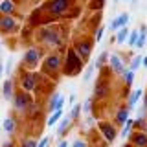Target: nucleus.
<instances>
[{"instance_id":"f8f14e48","label":"nucleus","mask_w":147,"mask_h":147,"mask_svg":"<svg viewBox=\"0 0 147 147\" xmlns=\"http://www.w3.org/2000/svg\"><path fill=\"white\" fill-rule=\"evenodd\" d=\"M42 37H44L42 40H46V42H50V44H53V46H57L59 42H61L59 35L55 33L53 30H44V31H42Z\"/></svg>"},{"instance_id":"c9c22d12","label":"nucleus","mask_w":147,"mask_h":147,"mask_svg":"<svg viewBox=\"0 0 147 147\" xmlns=\"http://www.w3.org/2000/svg\"><path fill=\"white\" fill-rule=\"evenodd\" d=\"M48 142H50L48 138H42V140H40V144L37 145V147H46V145H48Z\"/></svg>"},{"instance_id":"b1692460","label":"nucleus","mask_w":147,"mask_h":147,"mask_svg":"<svg viewBox=\"0 0 147 147\" xmlns=\"http://www.w3.org/2000/svg\"><path fill=\"white\" fill-rule=\"evenodd\" d=\"M138 37H140V30H132L131 33H129V37H127V44L131 46V48H134V46H136Z\"/></svg>"},{"instance_id":"c03bdc74","label":"nucleus","mask_w":147,"mask_h":147,"mask_svg":"<svg viewBox=\"0 0 147 147\" xmlns=\"http://www.w3.org/2000/svg\"><path fill=\"white\" fill-rule=\"evenodd\" d=\"M125 147H134V145H132V144H131V145H125Z\"/></svg>"},{"instance_id":"72a5a7b5","label":"nucleus","mask_w":147,"mask_h":147,"mask_svg":"<svg viewBox=\"0 0 147 147\" xmlns=\"http://www.w3.org/2000/svg\"><path fill=\"white\" fill-rule=\"evenodd\" d=\"M103 31H105V30H103V28H99V30H98V31H96V39H94V40H96V42H99V40H101V37H103Z\"/></svg>"},{"instance_id":"e433bc0d","label":"nucleus","mask_w":147,"mask_h":147,"mask_svg":"<svg viewBox=\"0 0 147 147\" xmlns=\"http://www.w3.org/2000/svg\"><path fill=\"white\" fill-rule=\"evenodd\" d=\"M68 103H70V105H76V94H72L70 98H68Z\"/></svg>"},{"instance_id":"7ed1b4c3","label":"nucleus","mask_w":147,"mask_h":147,"mask_svg":"<svg viewBox=\"0 0 147 147\" xmlns=\"http://www.w3.org/2000/svg\"><path fill=\"white\" fill-rule=\"evenodd\" d=\"M74 50H76V53L79 55V57L83 59V61H86V59L90 57L92 53V42H88V40H77L76 46H74Z\"/></svg>"},{"instance_id":"473e14b6","label":"nucleus","mask_w":147,"mask_h":147,"mask_svg":"<svg viewBox=\"0 0 147 147\" xmlns=\"http://www.w3.org/2000/svg\"><path fill=\"white\" fill-rule=\"evenodd\" d=\"M22 147H37V142L31 140V138H28V140L22 142Z\"/></svg>"},{"instance_id":"4be33fe9","label":"nucleus","mask_w":147,"mask_h":147,"mask_svg":"<svg viewBox=\"0 0 147 147\" xmlns=\"http://www.w3.org/2000/svg\"><path fill=\"white\" fill-rule=\"evenodd\" d=\"M129 112H131V109L129 107H123V109H119L118 110V116H116V119H118V123H125L127 119H129Z\"/></svg>"},{"instance_id":"a18cd8bd","label":"nucleus","mask_w":147,"mask_h":147,"mask_svg":"<svg viewBox=\"0 0 147 147\" xmlns=\"http://www.w3.org/2000/svg\"><path fill=\"white\" fill-rule=\"evenodd\" d=\"M125 2H127V0H125Z\"/></svg>"},{"instance_id":"20e7f679","label":"nucleus","mask_w":147,"mask_h":147,"mask_svg":"<svg viewBox=\"0 0 147 147\" xmlns=\"http://www.w3.org/2000/svg\"><path fill=\"white\" fill-rule=\"evenodd\" d=\"M109 66H110V70H112L114 74H118V76H119V74L123 76V72L127 70L125 64H123V61H121V57H119V55H116V53L109 57Z\"/></svg>"},{"instance_id":"6ab92c4d","label":"nucleus","mask_w":147,"mask_h":147,"mask_svg":"<svg viewBox=\"0 0 147 147\" xmlns=\"http://www.w3.org/2000/svg\"><path fill=\"white\" fill-rule=\"evenodd\" d=\"M2 94L6 99H13V83L11 81H4V86H2Z\"/></svg>"},{"instance_id":"5701e85b","label":"nucleus","mask_w":147,"mask_h":147,"mask_svg":"<svg viewBox=\"0 0 147 147\" xmlns=\"http://www.w3.org/2000/svg\"><path fill=\"white\" fill-rule=\"evenodd\" d=\"M132 125H134V119L129 118L127 121L123 123V129H121V132H119V136H121V138H127V136H129V132H131V129H132Z\"/></svg>"},{"instance_id":"ea45409f","label":"nucleus","mask_w":147,"mask_h":147,"mask_svg":"<svg viewBox=\"0 0 147 147\" xmlns=\"http://www.w3.org/2000/svg\"><path fill=\"white\" fill-rule=\"evenodd\" d=\"M142 63H144V66H147V57H144V59H142Z\"/></svg>"},{"instance_id":"9b49d317","label":"nucleus","mask_w":147,"mask_h":147,"mask_svg":"<svg viewBox=\"0 0 147 147\" xmlns=\"http://www.w3.org/2000/svg\"><path fill=\"white\" fill-rule=\"evenodd\" d=\"M131 142L134 147H147V134L145 132H134L131 136Z\"/></svg>"},{"instance_id":"0eeeda50","label":"nucleus","mask_w":147,"mask_h":147,"mask_svg":"<svg viewBox=\"0 0 147 147\" xmlns=\"http://www.w3.org/2000/svg\"><path fill=\"white\" fill-rule=\"evenodd\" d=\"M57 68H61V57H59L57 53L46 57V61H44V70L46 72H55Z\"/></svg>"},{"instance_id":"2eb2a0df","label":"nucleus","mask_w":147,"mask_h":147,"mask_svg":"<svg viewBox=\"0 0 147 147\" xmlns=\"http://www.w3.org/2000/svg\"><path fill=\"white\" fill-rule=\"evenodd\" d=\"M0 28H2V30H6V31L15 30V18H11L9 15L2 17V18H0Z\"/></svg>"},{"instance_id":"f3484780","label":"nucleus","mask_w":147,"mask_h":147,"mask_svg":"<svg viewBox=\"0 0 147 147\" xmlns=\"http://www.w3.org/2000/svg\"><path fill=\"white\" fill-rule=\"evenodd\" d=\"M107 92H109V85H107V81H99L98 85H96V90H94L96 98H105V96H107Z\"/></svg>"},{"instance_id":"39448f33","label":"nucleus","mask_w":147,"mask_h":147,"mask_svg":"<svg viewBox=\"0 0 147 147\" xmlns=\"http://www.w3.org/2000/svg\"><path fill=\"white\" fill-rule=\"evenodd\" d=\"M129 18H131V15H129L127 11H125V13H121V15H118L112 22H110L109 30H110V31H118L119 28H125V26L129 24Z\"/></svg>"},{"instance_id":"a878e982","label":"nucleus","mask_w":147,"mask_h":147,"mask_svg":"<svg viewBox=\"0 0 147 147\" xmlns=\"http://www.w3.org/2000/svg\"><path fill=\"white\" fill-rule=\"evenodd\" d=\"M145 39H147V28H145V26H142V28H140V37H138V42H136L134 48H144Z\"/></svg>"},{"instance_id":"9d476101","label":"nucleus","mask_w":147,"mask_h":147,"mask_svg":"<svg viewBox=\"0 0 147 147\" xmlns=\"http://www.w3.org/2000/svg\"><path fill=\"white\" fill-rule=\"evenodd\" d=\"M37 83V74H24L22 76V88L24 90H33Z\"/></svg>"},{"instance_id":"a19ab883","label":"nucleus","mask_w":147,"mask_h":147,"mask_svg":"<svg viewBox=\"0 0 147 147\" xmlns=\"http://www.w3.org/2000/svg\"><path fill=\"white\" fill-rule=\"evenodd\" d=\"M144 105H145V109H147V94H145V98H144Z\"/></svg>"},{"instance_id":"37998d69","label":"nucleus","mask_w":147,"mask_h":147,"mask_svg":"<svg viewBox=\"0 0 147 147\" xmlns=\"http://www.w3.org/2000/svg\"><path fill=\"white\" fill-rule=\"evenodd\" d=\"M131 2H132V4H136V2H138V0H131Z\"/></svg>"},{"instance_id":"6e6552de","label":"nucleus","mask_w":147,"mask_h":147,"mask_svg":"<svg viewBox=\"0 0 147 147\" xmlns=\"http://www.w3.org/2000/svg\"><path fill=\"white\" fill-rule=\"evenodd\" d=\"M99 131L103 132V136H105V140L109 142V144H112L114 140H116V129H114L110 123H99Z\"/></svg>"},{"instance_id":"a211bd4d","label":"nucleus","mask_w":147,"mask_h":147,"mask_svg":"<svg viewBox=\"0 0 147 147\" xmlns=\"http://www.w3.org/2000/svg\"><path fill=\"white\" fill-rule=\"evenodd\" d=\"M70 121H72V118H70V116L61 119V123H59V127H57V134H59V136H63L64 132L70 129Z\"/></svg>"},{"instance_id":"aec40b11","label":"nucleus","mask_w":147,"mask_h":147,"mask_svg":"<svg viewBox=\"0 0 147 147\" xmlns=\"http://www.w3.org/2000/svg\"><path fill=\"white\" fill-rule=\"evenodd\" d=\"M140 96H142V88H136L134 92H132L131 96H129V101H127V107L129 109H132L134 105L138 103V99H140Z\"/></svg>"},{"instance_id":"7c9ffc66","label":"nucleus","mask_w":147,"mask_h":147,"mask_svg":"<svg viewBox=\"0 0 147 147\" xmlns=\"http://www.w3.org/2000/svg\"><path fill=\"white\" fill-rule=\"evenodd\" d=\"M79 114H81V105H72L70 118H72V119H76V118H79Z\"/></svg>"},{"instance_id":"f03ea898","label":"nucleus","mask_w":147,"mask_h":147,"mask_svg":"<svg viewBox=\"0 0 147 147\" xmlns=\"http://www.w3.org/2000/svg\"><path fill=\"white\" fill-rule=\"evenodd\" d=\"M70 6H72L70 0H52L48 4V11L52 15H63V13H66L70 9Z\"/></svg>"},{"instance_id":"ddd939ff","label":"nucleus","mask_w":147,"mask_h":147,"mask_svg":"<svg viewBox=\"0 0 147 147\" xmlns=\"http://www.w3.org/2000/svg\"><path fill=\"white\" fill-rule=\"evenodd\" d=\"M39 57H40V53L37 52V50H28L24 53V61L28 64H31V66H35V64L39 63Z\"/></svg>"},{"instance_id":"4c0bfd02","label":"nucleus","mask_w":147,"mask_h":147,"mask_svg":"<svg viewBox=\"0 0 147 147\" xmlns=\"http://www.w3.org/2000/svg\"><path fill=\"white\" fill-rule=\"evenodd\" d=\"M94 123H96L94 118H88V119H86V125H94Z\"/></svg>"},{"instance_id":"1a4fd4ad","label":"nucleus","mask_w":147,"mask_h":147,"mask_svg":"<svg viewBox=\"0 0 147 147\" xmlns=\"http://www.w3.org/2000/svg\"><path fill=\"white\" fill-rule=\"evenodd\" d=\"M63 105H64V98L59 94V92H55L52 98H50V101H48V110L53 112L55 109H63Z\"/></svg>"},{"instance_id":"c756f323","label":"nucleus","mask_w":147,"mask_h":147,"mask_svg":"<svg viewBox=\"0 0 147 147\" xmlns=\"http://www.w3.org/2000/svg\"><path fill=\"white\" fill-rule=\"evenodd\" d=\"M92 101H94L92 98H86V99H85V103L81 105V110H83V114H88V112H90V109H92Z\"/></svg>"},{"instance_id":"f704fd0d","label":"nucleus","mask_w":147,"mask_h":147,"mask_svg":"<svg viewBox=\"0 0 147 147\" xmlns=\"http://www.w3.org/2000/svg\"><path fill=\"white\" fill-rule=\"evenodd\" d=\"M72 147H86V144H85L83 140H76V142L72 144Z\"/></svg>"},{"instance_id":"f257e3e1","label":"nucleus","mask_w":147,"mask_h":147,"mask_svg":"<svg viewBox=\"0 0 147 147\" xmlns=\"http://www.w3.org/2000/svg\"><path fill=\"white\" fill-rule=\"evenodd\" d=\"M83 68V59L79 55L76 53V50H68L66 53V63H64V74L66 76H76V74H79Z\"/></svg>"},{"instance_id":"dca6fc26","label":"nucleus","mask_w":147,"mask_h":147,"mask_svg":"<svg viewBox=\"0 0 147 147\" xmlns=\"http://www.w3.org/2000/svg\"><path fill=\"white\" fill-rule=\"evenodd\" d=\"M129 33H131V31H129V28H127V26H125V28H119L118 33H116V37H114V39H116V44H125V42H127Z\"/></svg>"},{"instance_id":"423d86ee","label":"nucleus","mask_w":147,"mask_h":147,"mask_svg":"<svg viewBox=\"0 0 147 147\" xmlns=\"http://www.w3.org/2000/svg\"><path fill=\"white\" fill-rule=\"evenodd\" d=\"M13 101H15V109L17 110H20V112H24V110L30 107V103H31V98L28 94H17L15 98H13Z\"/></svg>"},{"instance_id":"bb28decb","label":"nucleus","mask_w":147,"mask_h":147,"mask_svg":"<svg viewBox=\"0 0 147 147\" xmlns=\"http://www.w3.org/2000/svg\"><path fill=\"white\" fill-rule=\"evenodd\" d=\"M4 131H6L7 134L15 132V119H13V118H6V119H4Z\"/></svg>"},{"instance_id":"c85d7f7f","label":"nucleus","mask_w":147,"mask_h":147,"mask_svg":"<svg viewBox=\"0 0 147 147\" xmlns=\"http://www.w3.org/2000/svg\"><path fill=\"white\" fill-rule=\"evenodd\" d=\"M140 64H142V55H138V57H134V59L131 61V66H129V70L136 72L138 68H140Z\"/></svg>"},{"instance_id":"2f4dec72","label":"nucleus","mask_w":147,"mask_h":147,"mask_svg":"<svg viewBox=\"0 0 147 147\" xmlns=\"http://www.w3.org/2000/svg\"><path fill=\"white\" fill-rule=\"evenodd\" d=\"M92 74H94V66H86L85 74H83V81H88L90 77H92Z\"/></svg>"},{"instance_id":"412c9836","label":"nucleus","mask_w":147,"mask_h":147,"mask_svg":"<svg viewBox=\"0 0 147 147\" xmlns=\"http://www.w3.org/2000/svg\"><path fill=\"white\" fill-rule=\"evenodd\" d=\"M13 9H15V4H13L11 0H4V2L0 4V13H4V15L13 13Z\"/></svg>"},{"instance_id":"cd10ccee","label":"nucleus","mask_w":147,"mask_h":147,"mask_svg":"<svg viewBox=\"0 0 147 147\" xmlns=\"http://www.w3.org/2000/svg\"><path fill=\"white\" fill-rule=\"evenodd\" d=\"M123 79H125L127 86H131L132 81H134V72H132V70H125V72H123Z\"/></svg>"},{"instance_id":"79ce46f5","label":"nucleus","mask_w":147,"mask_h":147,"mask_svg":"<svg viewBox=\"0 0 147 147\" xmlns=\"http://www.w3.org/2000/svg\"><path fill=\"white\" fill-rule=\"evenodd\" d=\"M2 72H4V66H2V64H0V77H2Z\"/></svg>"},{"instance_id":"4468645a","label":"nucleus","mask_w":147,"mask_h":147,"mask_svg":"<svg viewBox=\"0 0 147 147\" xmlns=\"http://www.w3.org/2000/svg\"><path fill=\"white\" fill-rule=\"evenodd\" d=\"M63 114H64L63 109H55L53 112H50V118H48V121H46V125H48V127H53L55 123L63 118Z\"/></svg>"},{"instance_id":"393cba45","label":"nucleus","mask_w":147,"mask_h":147,"mask_svg":"<svg viewBox=\"0 0 147 147\" xmlns=\"http://www.w3.org/2000/svg\"><path fill=\"white\" fill-rule=\"evenodd\" d=\"M107 61H109V52H101L99 57L96 59V63H94V68H98V70H99V68H103V64L107 63Z\"/></svg>"},{"instance_id":"58836bf2","label":"nucleus","mask_w":147,"mask_h":147,"mask_svg":"<svg viewBox=\"0 0 147 147\" xmlns=\"http://www.w3.org/2000/svg\"><path fill=\"white\" fill-rule=\"evenodd\" d=\"M59 147H68V142H66V140H63V142H59Z\"/></svg>"}]
</instances>
